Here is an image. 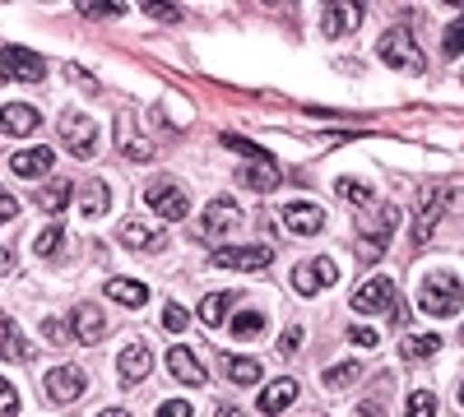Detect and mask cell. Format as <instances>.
Returning <instances> with one entry per match:
<instances>
[{"label": "cell", "mask_w": 464, "mask_h": 417, "mask_svg": "<svg viewBox=\"0 0 464 417\" xmlns=\"http://www.w3.org/2000/svg\"><path fill=\"white\" fill-rule=\"evenodd\" d=\"M418 307L428 316H459L464 307V283L455 274H428L418 288Z\"/></svg>", "instance_id": "6da1fadb"}, {"label": "cell", "mask_w": 464, "mask_h": 417, "mask_svg": "<svg viewBox=\"0 0 464 417\" xmlns=\"http://www.w3.org/2000/svg\"><path fill=\"white\" fill-rule=\"evenodd\" d=\"M376 56L391 65V70H413V74H422L428 70V56L418 52V43H413V33H404V28H391L376 43Z\"/></svg>", "instance_id": "7a4b0ae2"}, {"label": "cell", "mask_w": 464, "mask_h": 417, "mask_svg": "<svg viewBox=\"0 0 464 417\" xmlns=\"http://www.w3.org/2000/svg\"><path fill=\"white\" fill-rule=\"evenodd\" d=\"M446 209H450V191H441V185H422V191H418V204H413V242L418 246L432 242L437 223L446 218Z\"/></svg>", "instance_id": "3957f363"}, {"label": "cell", "mask_w": 464, "mask_h": 417, "mask_svg": "<svg viewBox=\"0 0 464 417\" xmlns=\"http://www.w3.org/2000/svg\"><path fill=\"white\" fill-rule=\"evenodd\" d=\"M0 74L14 80V84H43L47 80V61L37 52H28V47H19V43H10V47H0Z\"/></svg>", "instance_id": "277c9868"}, {"label": "cell", "mask_w": 464, "mask_h": 417, "mask_svg": "<svg viewBox=\"0 0 464 417\" xmlns=\"http://www.w3.org/2000/svg\"><path fill=\"white\" fill-rule=\"evenodd\" d=\"M334 283H339L334 255H316V260L293 264V292H297V297H316L321 288H334Z\"/></svg>", "instance_id": "5b68a950"}, {"label": "cell", "mask_w": 464, "mask_h": 417, "mask_svg": "<svg viewBox=\"0 0 464 417\" xmlns=\"http://www.w3.org/2000/svg\"><path fill=\"white\" fill-rule=\"evenodd\" d=\"M61 144L70 148L74 158H93V148H98L93 117H84V111H65V117H61Z\"/></svg>", "instance_id": "8992f818"}, {"label": "cell", "mask_w": 464, "mask_h": 417, "mask_svg": "<svg viewBox=\"0 0 464 417\" xmlns=\"http://www.w3.org/2000/svg\"><path fill=\"white\" fill-rule=\"evenodd\" d=\"M353 311H358V316H385V311H395V283L381 279V274H372L367 283H358Z\"/></svg>", "instance_id": "52a82bcc"}, {"label": "cell", "mask_w": 464, "mask_h": 417, "mask_svg": "<svg viewBox=\"0 0 464 417\" xmlns=\"http://www.w3.org/2000/svg\"><path fill=\"white\" fill-rule=\"evenodd\" d=\"M144 204L159 213V218H172L177 223V218L190 213V191H181L177 181H159V185H149V191H144Z\"/></svg>", "instance_id": "ba28073f"}, {"label": "cell", "mask_w": 464, "mask_h": 417, "mask_svg": "<svg viewBox=\"0 0 464 417\" xmlns=\"http://www.w3.org/2000/svg\"><path fill=\"white\" fill-rule=\"evenodd\" d=\"M395 227H400V209H395V204H381V218H376V232L358 237V260H362V264H376V260L385 255V246H391V237H395Z\"/></svg>", "instance_id": "9c48e42d"}, {"label": "cell", "mask_w": 464, "mask_h": 417, "mask_svg": "<svg viewBox=\"0 0 464 417\" xmlns=\"http://www.w3.org/2000/svg\"><path fill=\"white\" fill-rule=\"evenodd\" d=\"M237 223H242V209H237V200L218 195V200H209V209H205V218H200V227H196V232H200L205 242H214V237H227Z\"/></svg>", "instance_id": "30bf717a"}, {"label": "cell", "mask_w": 464, "mask_h": 417, "mask_svg": "<svg viewBox=\"0 0 464 417\" xmlns=\"http://www.w3.org/2000/svg\"><path fill=\"white\" fill-rule=\"evenodd\" d=\"M116 148H121L130 163H153V158H159L153 139L140 135V121H135V117H116Z\"/></svg>", "instance_id": "8fae6325"}, {"label": "cell", "mask_w": 464, "mask_h": 417, "mask_svg": "<svg viewBox=\"0 0 464 417\" xmlns=\"http://www.w3.org/2000/svg\"><path fill=\"white\" fill-rule=\"evenodd\" d=\"M214 264L218 270H242V274H256L269 264V246H218L214 251Z\"/></svg>", "instance_id": "7c38bea8"}, {"label": "cell", "mask_w": 464, "mask_h": 417, "mask_svg": "<svg viewBox=\"0 0 464 417\" xmlns=\"http://www.w3.org/2000/svg\"><path fill=\"white\" fill-rule=\"evenodd\" d=\"M89 390V375L80 371V366H56V371H47V394L56 399V403H74Z\"/></svg>", "instance_id": "4fadbf2b"}, {"label": "cell", "mask_w": 464, "mask_h": 417, "mask_svg": "<svg viewBox=\"0 0 464 417\" xmlns=\"http://www.w3.org/2000/svg\"><path fill=\"white\" fill-rule=\"evenodd\" d=\"M284 223H288L293 237H316V232H325V209L321 204H306V200H293L284 209Z\"/></svg>", "instance_id": "5bb4252c"}, {"label": "cell", "mask_w": 464, "mask_h": 417, "mask_svg": "<svg viewBox=\"0 0 464 417\" xmlns=\"http://www.w3.org/2000/svg\"><path fill=\"white\" fill-rule=\"evenodd\" d=\"M70 334L80 338V344H98V338L107 334V316H102V307H98V301H80V307H74Z\"/></svg>", "instance_id": "9a60e30c"}, {"label": "cell", "mask_w": 464, "mask_h": 417, "mask_svg": "<svg viewBox=\"0 0 464 417\" xmlns=\"http://www.w3.org/2000/svg\"><path fill=\"white\" fill-rule=\"evenodd\" d=\"M149 371H153V348L149 344H126L121 357H116V375H121L126 385H140Z\"/></svg>", "instance_id": "2e32d148"}, {"label": "cell", "mask_w": 464, "mask_h": 417, "mask_svg": "<svg viewBox=\"0 0 464 417\" xmlns=\"http://www.w3.org/2000/svg\"><path fill=\"white\" fill-rule=\"evenodd\" d=\"M237 181L251 185L256 195H265V191H275V185H279V163L269 158V154H260V158H251V163L237 172Z\"/></svg>", "instance_id": "e0dca14e"}, {"label": "cell", "mask_w": 464, "mask_h": 417, "mask_svg": "<svg viewBox=\"0 0 464 417\" xmlns=\"http://www.w3.org/2000/svg\"><path fill=\"white\" fill-rule=\"evenodd\" d=\"M168 371H172V381H181V385H205L209 375H205V366H200V357L190 353V348H168Z\"/></svg>", "instance_id": "ac0fdd59"}, {"label": "cell", "mask_w": 464, "mask_h": 417, "mask_svg": "<svg viewBox=\"0 0 464 417\" xmlns=\"http://www.w3.org/2000/svg\"><path fill=\"white\" fill-rule=\"evenodd\" d=\"M37 107H28V102H10L5 111H0V135H14V139H24V135H33L37 130Z\"/></svg>", "instance_id": "d6986e66"}, {"label": "cell", "mask_w": 464, "mask_h": 417, "mask_svg": "<svg viewBox=\"0 0 464 417\" xmlns=\"http://www.w3.org/2000/svg\"><path fill=\"white\" fill-rule=\"evenodd\" d=\"M52 163H56V154H52V148H43V144H37V148H19V154L10 158V172L14 176H47L52 172Z\"/></svg>", "instance_id": "ffe728a7"}, {"label": "cell", "mask_w": 464, "mask_h": 417, "mask_svg": "<svg viewBox=\"0 0 464 417\" xmlns=\"http://www.w3.org/2000/svg\"><path fill=\"white\" fill-rule=\"evenodd\" d=\"M116 237H121V246H130V251H163L168 246V237L159 232V227H144V223H121L116 227Z\"/></svg>", "instance_id": "44dd1931"}, {"label": "cell", "mask_w": 464, "mask_h": 417, "mask_svg": "<svg viewBox=\"0 0 464 417\" xmlns=\"http://www.w3.org/2000/svg\"><path fill=\"white\" fill-rule=\"evenodd\" d=\"M358 24H362V5H330V10L321 14L325 37H348Z\"/></svg>", "instance_id": "7402d4cb"}, {"label": "cell", "mask_w": 464, "mask_h": 417, "mask_svg": "<svg viewBox=\"0 0 464 417\" xmlns=\"http://www.w3.org/2000/svg\"><path fill=\"white\" fill-rule=\"evenodd\" d=\"M293 399H297V381H293V375H279V381H269V385L260 390V412H265V417H269V412H284Z\"/></svg>", "instance_id": "603a6c76"}, {"label": "cell", "mask_w": 464, "mask_h": 417, "mask_svg": "<svg viewBox=\"0 0 464 417\" xmlns=\"http://www.w3.org/2000/svg\"><path fill=\"white\" fill-rule=\"evenodd\" d=\"M107 209H111V191H107V181H98V176H93V181H84V185H80V213H84V218H102Z\"/></svg>", "instance_id": "cb8c5ba5"}, {"label": "cell", "mask_w": 464, "mask_h": 417, "mask_svg": "<svg viewBox=\"0 0 464 417\" xmlns=\"http://www.w3.org/2000/svg\"><path fill=\"white\" fill-rule=\"evenodd\" d=\"M70 200H74V185L61 181V176H52V181L37 185V209H47V213H61Z\"/></svg>", "instance_id": "d4e9b609"}, {"label": "cell", "mask_w": 464, "mask_h": 417, "mask_svg": "<svg viewBox=\"0 0 464 417\" xmlns=\"http://www.w3.org/2000/svg\"><path fill=\"white\" fill-rule=\"evenodd\" d=\"M232 307H237V292H209V297L200 301V320H205L209 329H218V325L232 316Z\"/></svg>", "instance_id": "484cf974"}, {"label": "cell", "mask_w": 464, "mask_h": 417, "mask_svg": "<svg viewBox=\"0 0 464 417\" xmlns=\"http://www.w3.org/2000/svg\"><path fill=\"white\" fill-rule=\"evenodd\" d=\"M0 357L5 362H24L28 357V344H24V334H19V325L0 311Z\"/></svg>", "instance_id": "4316f807"}, {"label": "cell", "mask_w": 464, "mask_h": 417, "mask_svg": "<svg viewBox=\"0 0 464 417\" xmlns=\"http://www.w3.org/2000/svg\"><path fill=\"white\" fill-rule=\"evenodd\" d=\"M107 297L121 301L126 311H135V307H144V301H149V288L135 283V279H107Z\"/></svg>", "instance_id": "83f0119b"}, {"label": "cell", "mask_w": 464, "mask_h": 417, "mask_svg": "<svg viewBox=\"0 0 464 417\" xmlns=\"http://www.w3.org/2000/svg\"><path fill=\"white\" fill-rule=\"evenodd\" d=\"M358 381H362V366H358V362H334V366L325 371V390H330V394L353 390Z\"/></svg>", "instance_id": "f1b7e54d"}, {"label": "cell", "mask_w": 464, "mask_h": 417, "mask_svg": "<svg viewBox=\"0 0 464 417\" xmlns=\"http://www.w3.org/2000/svg\"><path fill=\"white\" fill-rule=\"evenodd\" d=\"M260 334H265V311H237L232 316V338H237V344H251Z\"/></svg>", "instance_id": "f546056e"}, {"label": "cell", "mask_w": 464, "mask_h": 417, "mask_svg": "<svg viewBox=\"0 0 464 417\" xmlns=\"http://www.w3.org/2000/svg\"><path fill=\"white\" fill-rule=\"evenodd\" d=\"M334 195L348 200V204H358V209H367V204H372V185L358 181V176H339V181H334Z\"/></svg>", "instance_id": "4dcf8cb0"}, {"label": "cell", "mask_w": 464, "mask_h": 417, "mask_svg": "<svg viewBox=\"0 0 464 417\" xmlns=\"http://www.w3.org/2000/svg\"><path fill=\"white\" fill-rule=\"evenodd\" d=\"M441 353V338L437 334H409L404 338V362H422V357H432Z\"/></svg>", "instance_id": "1f68e13d"}, {"label": "cell", "mask_w": 464, "mask_h": 417, "mask_svg": "<svg viewBox=\"0 0 464 417\" xmlns=\"http://www.w3.org/2000/svg\"><path fill=\"white\" fill-rule=\"evenodd\" d=\"M223 371H227L232 385H256L260 381V362H251V357H227Z\"/></svg>", "instance_id": "d6a6232c"}, {"label": "cell", "mask_w": 464, "mask_h": 417, "mask_svg": "<svg viewBox=\"0 0 464 417\" xmlns=\"http://www.w3.org/2000/svg\"><path fill=\"white\" fill-rule=\"evenodd\" d=\"M404 417H437V394L432 390H413L404 403Z\"/></svg>", "instance_id": "836d02e7"}, {"label": "cell", "mask_w": 464, "mask_h": 417, "mask_svg": "<svg viewBox=\"0 0 464 417\" xmlns=\"http://www.w3.org/2000/svg\"><path fill=\"white\" fill-rule=\"evenodd\" d=\"M441 52H446V61L464 56V14L446 24V37H441Z\"/></svg>", "instance_id": "e575fe53"}, {"label": "cell", "mask_w": 464, "mask_h": 417, "mask_svg": "<svg viewBox=\"0 0 464 417\" xmlns=\"http://www.w3.org/2000/svg\"><path fill=\"white\" fill-rule=\"evenodd\" d=\"M61 246H65V232H61V227H43V232H37V242H33V251L43 255V260H52Z\"/></svg>", "instance_id": "d590c367"}, {"label": "cell", "mask_w": 464, "mask_h": 417, "mask_svg": "<svg viewBox=\"0 0 464 417\" xmlns=\"http://www.w3.org/2000/svg\"><path fill=\"white\" fill-rule=\"evenodd\" d=\"M43 338L61 348V344H70L74 334H70V325H65V320H43Z\"/></svg>", "instance_id": "8d00e7d4"}, {"label": "cell", "mask_w": 464, "mask_h": 417, "mask_svg": "<svg viewBox=\"0 0 464 417\" xmlns=\"http://www.w3.org/2000/svg\"><path fill=\"white\" fill-rule=\"evenodd\" d=\"M14 412H19V394L5 375H0V417H14Z\"/></svg>", "instance_id": "74e56055"}, {"label": "cell", "mask_w": 464, "mask_h": 417, "mask_svg": "<svg viewBox=\"0 0 464 417\" xmlns=\"http://www.w3.org/2000/svg\"><path fill=\"white\" fill-rule=\"evenodd\" d=\"M348 344H358V348H376V344H381V334H376V329H367V325H353V329H348Z\"/></svg>", "instance_id": "f35d334b"}, {"label": "cell", "mask_w": 464, "mask_h": 417, "mask_svg": "<svg viewBox=\"0 0 464 417\" xmlns=\"http://www.w3.org/2000/svg\"><path fill=\"white\" fill-rule=\"evenodd\" d=\"M80 10H84L89 19H107V14L116 19V14H121V10H126V5H102V0H89V5H80Z\"/></svg>", "instance_id": "ab89813d"}, {"label": "cell", "mask_w": 464, "mask_h": 417, "mask_svg": "<svg viewBox=\"0 0 464 417\" xmlns=\"http://www.w3.org/2000/svg\"><path fill=\"white\" fill-rule=\"evenodd\" d=\"M302 338H306V334H302V325H288V329H284V338H279V348H284V353H297V348H302Z\"/></svg>", "instance_id": "60d3db41"}, {"label": "cell", "mask_w": 464, "mask_h": 417, "mask_svg": "<svg viewBox=\"0 0 464 417\" xmlns=\"http://www.w3.org/2000/svg\"><path fill=\"white\" fill-rule=\"evenodd\" d=\"M190 412H196V408H190L186 399H168V403L159 408V417H190Z\"/></svg>", "instance_id": "b9f144b4"}, {"label": "cell", "mask_w": 464, "mask_h": 417, "mask_svg": "<svg viewBox=\"0 0 464 417\" xmlns=\"http://www.w3.org/2000/svg\"><path fill=\"white\" fill-rule=\"evenodd\" d=\"M163 329L181 334V329H186V311H181V307H168V311H163Z\"/></svg>", "instance_id": "7bdbcfd3"}, {"label": "cell", "mask_w": 464, "mask_h": 417, "mask_svg": "<svg viewBox=\"0 0 464 417\" xmlns=\"http://www.w3.org/2000/svg\"><path fill=\"white\" fill-rule=\"evenodd\" d=\"M223 144H227V148H237V154H246V163H251V158H260V148H256V144H246V139H237V135H223Z\"/></svg>", "instance_id": "ee69618b"}, {"label": "cell", "mask_w": 464, "mask_h": 417, "mask_svg": "<svg viewBox=\"0 0 464 417\" xmlns=\"http://www.w3.org/2000/svg\"><path fill=\"white\" fill-rule=\"evenodd\" d=\"M14 213H19V200H14L10 191H0V223H10Z\"/></svg>", "instance_id": "f6af8a7d"}, {"label": "cell", "mask_w": 464, "mask_h": 417, "mask_svg": "<svg viewBox=\"0 0 464 417\" xmlns=\"http://www.w3.org/2000/svg\"><path fill=\"white\" fill-rule=\"evenodd\" d=\"M144 10H149L153 19H168V24H177V19H181V10H172V5H144Z\"/></svg>", "instance_id": "bcb514c9"}, {"label": "cell", "mask_w": 464, "mask_h": 417, "mask_svg": "<svg viewBox=\"0 0 464 417\" xmlns=\"http://www.w3.org/2000/svg\"><path fill=\"white\" fill-rule=\"evenodd\" d=\"M10 270H14V255H10V251H5V246H0V279H5V274H10Z\"/></svg>", "instance_id": "7dc6e473"}, {"label": "cell", "mask_w": 464, "mask_h": 417, "mask_svg": "<svg viewBox=\"0 0 464 417\" xmlns=\"http://www.w3.org/2000/svg\"><path fill=\"white\" fill-rule=\"evenodd\" d=\"M358 417H385V412H381V403H372V399H367V403L358 408Z\"/></svg>", "instance_id": "c3c4849f"}, {"label": "cell", "mask_w": 464, "mask_h": 417, "mask_svg": "<svg viewBox=\"0 0 464 417\" xmlns=\"http://www.w3.org/2000/svg\"><path fill=\"white\" fill-rule=\"evenodd\" d=\"M218 417H246L242 408H218Z\"/></svg>", "instance_id": "681fc988"}, {"label": "cell", "mask_w": 464, "mask_h": 417, "mask_svg": "<svg viewBox=\"0 0 464 417\" xmlns=\"http://www.w3.org/2000/svg\"><path fill=\"white\" fill-rule=\"evenodd\" d=\"M102 417H130L126 408H102Z\"/></svg>", "instance_id": "f907efd6"}, {"label": "cell", "mask_w": 464, "mask_h": 417, "mask_svg": "<svg viewBox=\"0 0 464 417\" xmlns=\"http://www.w3.org/2000/svg\"><path fill=\"white\" fill-rule=\"evenodd\" d=\"M459 403H464V385H459Z\"/></svg>", "instance_id": "816d5d0a"}, {"label": "cell", "mask_w": 464, "mask_h": 417, "mask_svg": "<svg viewBox=\"0 0 464 417\" xmlns=\"http://www.w3.org/2000/svg\"><path fill=\"white\" fill-rule=\"evenodd\" d=\"M459 344H464V329H459Z\"/></svg>", "instance_id": "f5cc1de1"}]
</instances>
